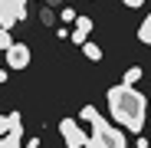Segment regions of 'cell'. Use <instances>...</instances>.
<instances>
[{
    "instance_id": "6da1fadb",
    "label": "cell",
    "mask_w": 151,
    "mask_h": 148,
    "mask_svg": "<svg viewBox=\"0 0 151 148\" xmlns=\"http://www.w3.org/2000/svg\"><path fill=\"white\" fill-rule=\"evenodd\" d=\"M109 109H112V118L118 125L132 129V132H141L145 129V112H148V102L145 95L135 92L132 86H112L109 89Z\"/></svg>"
},
{
    "instance_id": "7a4b0ae2",
    "label": "cell",
    "mask_w": 151,
    "mask_h": 148,
    "mask_svg": "<svg viewBox=\"0 0 151 148\" xmlns=\"http://www.w3.org/2000/svg\"><path fill=\"white\" fill-rule=\"evenodd\" d=\"M20 138H23V118H20V112L0 115V148H20Z\"/></svg>"
},
{
    "instance_id": "3957f363",
    "label": "cell",
    "mask_w": 151,
    "mask_h": 148,
    "mask_svg": "<svg viewBox=\"0 0 151 148\" xmlns=\"http://www.w3.org/2000/svg\"><path fill=\"white\" fill-rule=\"evenodd\" d=\"M20 20H27V0H0V30H10Z\"/></svg>"
},
{
    "instance_id": "277c9868",
    "label": "cell",
    "mask_w": 151,
    "mask_h": 148,
    "mask_svg": "<svg viewBox=\"0 0 151 148\" xmlns=\"http://www.w3.org/2000/svg\"><path fill=\"white\" fill-rule=\"evenodd\" d=\"M59 132H63V138H66L69 148H86V145H89V135L79 129L76 118H63V122H59Z\"/></svg>"
},
{
    "instance_id": "5b68a950",
    "label": "cell",
    "mask_w": 151,
    "mask_h": 148,
    "mask_svg": "<svg viewBox=\"0 0 151 148\" xmlns=\"http://www.w3.org/2000/svg\"><path fill=\"white\" fill-rule=\"evenodd\" d=\"M7 66L10 69H27L30 66V46L27 43H13L7 49Z\"/></svg>"
},
{
    "instance_id": "8992f818",
    "label": "cell",
    "mask_w": 151,
    "mask_h": 148,
    "mask_svg": "<svg viewBox=\"0 0 151 148\" xmlns=\"http://www.w3.org/2000/svg\"><path fill=\"white\" fill-rule=\"evenodd\" d=\"M138 40H141V43H148V46H151V17H148V20H145V23H141V27H138Z\"/></svg>"
},
{
    "instance_id": "52a82bcc",
    "label": "cell",
    "mask_w": 151,
    "mask_h": 148,
    "mask_svg": "<svg viewBox=\"0 0 151 148\" xmlns=\"http://www.w3.org/2000/svg\"><path fill=\"white\" fill-rule=\"evenodd\" d=\"M141 76H145V72H141V66H132L128 72H125V86H135Z\"/></svg>"
},
{
    "instance_id": "ba28073f",
    "label": "cell",
    "mask_w": 151,
    "mask_h": 148,
    "mask_svg": "<svg viewBox=\"0 0 151 148\" xmlns=\"http://www.w3.org/2000/svg\"><path fill=\"white\" fill-rule=\"evenodd\" d=\"M82 53H86L92 63H99V59H102V49H99L95 43H86V46H82Z\"/></svg>"
},
{
    "instance_id": "9c48e42d",
    "label": "cell",
    "mask_w": 151,
    "mask_h": 148,
    "mask_svg": "<svg viewBox=\"0 0 151 148\" xmlns=\"http://www.w3.org/2000/svg\"><path fill=\"white\" fill-rule=\"evenodd\" d=\"M76 30H82V33L89 36V30H92V20H89V17H79V20H76Z\"/></svg>"
},
{
    "instance_id": "30bf717a",
    "label": "cell",
    "mask_w": 151,
    "mask_h": 148,
    "mask_svg": "<svg viewBox=\"0 0 151 148\" xmlns=\"http://www.w3.org/2000/svg\"><path fill=\"white\" fill-rule=\"evenodd\" d=\"M13 46V36H10V30H0V49H10Z\"/></svg>"
},
{
    "instance_id": "8fae6325",
    "label": "cell",
    "mask_w": 151,
    "mask_h": 148,
    "mask_svg": "<svg viewBox=\"0 0 151 148\" xmlns=\"http://www.w3.org/2000/svg\"><path fill=\"white\" fill-rule=\"evenodd\" d=\"M63 20H66V23H69V20H79V13H76L72 7H66V10H63Z\"/></svg>"
},
{
    "instance_id": "7c38bea8",
    "label": "cell",
    "mask_w": 151,
    "mask_h": 148,
    "mask_svg": "<svg viewBox=\"0 0 151 148\" xmlns=\"http://www.w3.org/2000/svg\"><path fill=\"white\" fill-rule=\"evenodd\" d=\"M122 4H125V7H141L145 0H122Z\"/></svg>"
},
{
    "instance_id": "4fadbf2b",
    "label": "cell",
    "mask_w": 151,
    "mask_h": 148,
    "mask_svg": "<svg viewBox=\"0 0 151 148\" xmlns=\"http://www.w3.org/2000/svg\"><path fill=\"white\" fill-rule=\"evenodd\" d=\"M23 148H40V142H27V145H23Z\"/></svg>"
},
{
    "instance_id": "5bb4252c",
    "label": "cell",
    "mask_w": 151,
    "mask_h": 148,
    "mask_svg": "<svg viewBox=\"0 0 151 148\" xmlns=\"http://www.w3.org/2000/svg\"><path fill=\"white\" fill-rule=\"evenodd\" d=\"M49 4H63V0H49Z\"/></svg>"
}]
</instances>
